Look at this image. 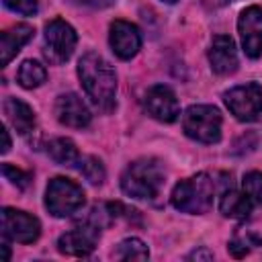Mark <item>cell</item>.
<instances>
[{
	"label": "cell",
	"mask_w": 262,
	"mask_h": 262,
	"mask_svg": "<svg viewBox=\"0 0 262 262\" xmlns=\"http://www.w3.org/2000/svg\"><path fill=\"white\" fill-rule=\"evenodd\" d=\"M55 117L63 127L84 129L90 125V111L76 92H63L55 98Z\"/></svg>",
	"instance_id": "4fadbf2b"
},
{
	"label": "cell",
	"mask_w": 262,
	"mask_h": 262,
	"mask_svg": "<svg viewBox=\"0 0 262 262\" xmlns=\"http://www.w3.org/2000/svg\"><path fill=\"white\" fill-rule=\"evenodd\" d=\"M207 55H209L211 70L217 76H229L239 66L235 41L229 35H215L211 39V45H209V53Z\"/></svg>",
	"instance_id": "5bb4252c"
},
{
	"label": "cell",
	"mask_w": 262,
	"mask_h": 262,
	"mask_svg": "<svg viewBox=\"0 0 262 262\" xmlns=\"http://www.w3.org/2000/svg\"><path fill=\"white\" fill-rule=\"evenodd\" d=\"M223 102L242 123H254L262 119V86L258 82H246L225 90Z\"/></svg>",
	"instance_id": "8992f818"
},
{
	"label": "cell",
	"mask_w": 262,
	"mask_h": 262,
	"mask_svg": "<svg viewBox=\"0 0 262 262\" xmlns=\"http://www.w3.org/2000/svg\"><path fill=\"white\" fill-rule=\"evenodd\" d=\"M252 246H262V242H260L254 233H237V235L229 242L227 250H229V254H231V256L242 258V256H246V254L250 252V248H252Z\"/></svg>",
	"instance_id": "603a6c76"
},
{
	"label": "cell",
	"mask_w": 262,
	"mask_h": 262,
	"mask_svg": "<svg viewBox=\"0 0 262 262\" xmlns=\"http://www.w3.org/2000/svg\"><path fill=\"white\" fill-rule=\"evenodd\" d=\"M4 115H6L8 123L16 129V133H20V135H27L35 129V113L20 98H12V96L6 98L4 100Z\"/></svg>",
	"instance_id": "2e32d148"
},
{
	"label": "cell",
	"mask_w": 262,
	"mask_h": 262,
	"mask_svg": "<svg viewBox=\"0 0 262 262\" xmlns=\"http://www.w3.org/2000/svg\"><path fill=\"white\" fill-rule=\"evenodd\" d=\"M237 33L242 49L250 59L262 55V6H246L237 16Z\"/></svg>",
	"instance_id": "30bf717a"
},
{
	"label": "cell",
	"mask_w": 262,
	"mask_h": 262,
	"mask_svg": "<svg viewBox=\"0 0 262 262\" xmlns=\"http://www.w3.org/2000/svg\"><path fill=\"white\" fill-rule=\"evenodd\" d=\"M2 4L8 10H12L16 14H23V16H33L39 10L37 0H2Z\"/></svg>",
	"instance_id": "d4e9b609"
},
{
	"label": "cell",
	"mask_w": 262,
	"mask_h": 262,
	"mask_svg": "<svg viewBox=\"0 0 262 262\" xmlns=\"http://www.w3.org/2000/svg\"><path fill=\"white\" fill-rule=\"evenodd\" d=\"M47 156L59 166H76L80 162V151L76 143L68 137H57L47 143Z\"/></svg>",
	"instance_id": "ac0fdd59"
},
{
	"label": "cell",
	"mask_w": 262,
	"mask_h": 262,
	"mask_svg": "<svg viewBox=\"0 0 262 262\" xmlns=\"http://www.w3.org/2000/svg\"><path fill=\"white\" fill-rule=\"evenodd\" d=\"M78 170L80 174L90 182V184H102L106 178V170L102 166V162L96 156H84L78 162Z\"/></svg>",
	"instance_id": "44dd1931"
},
{
	"label": "cell",
	"mask_w": 262,
	"mask_h": 262,
	"mask_svg": "<svg viewBox=\"0 0 262 262\" xmlns=\"http://www.w3.org/2000/svg\"><path fill=\"white\" fill-rule=\"evenodd\" d=\"M242 188L254 205H262V172H248L242 180Z\"/></svg>",
	"instance_id": "7402d4cb"
},
{
	"label": "cell",
	"mask_w": 262,
	"mask_h": 262,
	"mask_svg": "<svg viewBox=\"0 0 262 262\" xmlns=\"http://www.w3.org/2000/svg\"><path fill=\"white\" fill-rule=\"evenodd\" d=\"M209 6H223V4H227V2H233V0H205Z\"/></svg>",
	"instance_id": "83f0119b"
},
{
	"label": "cell",
	"mask_w": 262,
	"mask_h": 262,
	"mask_svg": "<svg viewBox=\"0 0 262 262\" xmlns=\"http://www.w3.org/2000/svg\"><path fill=\"white\" fill-rule=\"evenodd\" d=\"M143 106L149 117H154L160 123H174L180 115V104L174 94V90L166 84L151 86L143 96Z\"/></svg>",
	"instance_id": "8fae6325"
},
{
	"label": "cell",
	"mask_w": 262,
	"mask_h": 262,
	"mask_svg": "<svg viewBox=\"0 0 262 262\" xmlns=\"http://www.w3.org/2000/svg\"><path fill=\"white\" fill-rule=\"evenodd\" d=\"M162 2H166V4H174L176 0H162Z\"/></svg>",
	"instance_id": "f1b7e54d"
},
{
	"label": "cell",
	"mask_w": 262,
	"mask_h": 262,
	"mask_svg": "<svg viewBox=\"0 0 262 262\" xmlns=\"http://www.w3.org/2000/svg\"><path fill=\"white\" fill-rule=\"evenodd\" d=\"M35 29L31 25H14L10 29H4L0 33V63L8 66L12 57L33 39Z\"/></svg>",
	"instance_id": "9a60e30c"
},
{
	"label": "cell",
	"mask_w": 262,
	"mask_h": 262,
	"mask_svg": "<svg viewBox=\"0 0 262 262\" xmlns=\"http://www.w3.org/2000/svg\"><path fill=\"white\" fill-rule=\"evenodd\" d=\"M186 258H188V260H211V258H213V254H211L209 250L201 248V250H194V252H190Z\"/></svg>",
	"instance_id": "484cf974"
},
{
	"label": "cell",
	"mask_w": 262,
	"mask_h": 262,
	"mask_svg": "<svg viewBox=\"0 0 262 262\" xmlns=\"http://www.w3.org/2000/svg\"><path fill=\"white\" fill-rule=\"evenodd\" d=\"M221 113L213 104H190L182 113L184 133L199 143H217L221 139Z\"/></svg>",
	"instance_id": "277c9868"
},
{
	"label": "cell",
	"mask_w": 262,
	"mask_h": 262,
	"mask_svg": "<svg viewBox=\"0 0 262 262\" xmlns=\"http://www.w3.org/2000/svg\"><path fill=\"white\" fill-rule=\"evenodd\" d=\"M86 194L82 186L70 178L55 176L45 188V207L53 217H70L84 207Z\"/></svg>",
	"instance_id": "5b68a950"
},
{
	"label": "cell",
	"mask_w": 262,
	"mask_h": 262,
	"mask_svg": "<svg viewBox=\"0 0 262 262\" xmlns=\"http://www.w3.org/2000/svg\"><path fill=\"white\" fill-rule=\"evenodd\" d=\"M16 80L23 88L27 90H33V88H39L45 80H47V70L41 61L37 59H25L16 72Z\"/></svg>",
	"instance_id": "d6986e66"
},
{
	"label": "cell",
	"mask_w": 262,
	"mask_h": 262,
	"mask_svg": "<svg viewBox=\"0 0 262 262\" xmlns=\"http://www.w3.org/2000/svg\"><path fill=\"white\" fill-rule=\"evenodd\" d=\"M0 135H2V149H0V151L6 154V151L10 149V135H8V129L2 127V129H0Z\"/></svg>",
	"instance_id": "4316f807"
},
{
	"label": "cell",
	"mask_w": 262,
	"mask_h": 262,
	"mask_svg": "<svg viewBox=\"0 0 262 262\" xmlns=\"http://www.w3.org/2000/svg\"><path fill=\"white\" fill-rule=\"evenodd\" d=\"M164 186V168L154 158H139L131 162L121 174V190L139 201H151Z\"/></svg>",
	"instance_id": "7a4b0ae2"
},
{
	"label": "cell",
	"mask_w": 262,
	"mask_h": 262,
	"mask_svg": "<svg viewBox=\"0 0 262 262\" xmlns=\"http://www.w3.org/2000/svg\"><path fill=\"white\" fill-rule=\"evenodd\" d=\"M98 237H100V227H96L88 221H80L74 229L59 235L57 250H59V254H66V256L86 258L94 252Z\"/></svg>",
	"instance_id": "9c48e42d"
},
{
	"label": "cell",
	"mask_w": 262,
	"mask_h": 262,
	"mask_svg": "<svg viewBox=\"0 0 262 262\" xmlns=\"http://www.w3.org/2000/svg\"><path fill=\"white\" fill-rule=\"evenodd\" d=\"M113 256L117 260H147L149 258V250L139 237H127L117 246Z\"/></svg>",
	"instance_id": "ffe728a7"
},
{
	"label": "cell",
	"mask_w": 262,
	"mask_h": 262,
	"mask_svg": "<svg viewBox=\"0 0 262 262\" xmlns=\"http://www.w3.org/2000/svg\"><path fill=\"white\" fill-rule=\"evenodd\" d=\"M108 43H111L113 53L119 59H131L141 49V33L129 20H113L111 33H108Z\"/></svg>",
	"instance_id": "7c38bea8"
},
{
	"label": "cell",
	"mask_w": 262,
	"mask_h": 262,
	"mask_svg": "<svg viewBox=\"0 0 262 262\" xmlns=\"http://www.w3.org/2000/svg\"><path fill=\"white\" fill-rule=\"evenodd\" d=\"M2 174L10 184H14L20 190H25L31 184V174L20 170V168H16V166H12V164H2Z\"/></svg>",
	"instance_id": "cb8c5ba5"
},
{
	"label": "cell",
	"mask_w": 262,
	"mask_h": 262,
	"mask_svg": "<svg viewBox=\"0 0 262 262\" xmlns=\"http://www.w3.org/2000/svg\"><path fill=\"white\" fill-rule=\"evenodd\" d=\"M78 78L86 96L98 111L108 113L115 108L117 74L102 55L94 51L84 53L78 61Z\"/></svg>",
	"instance_id": "6da1fadb"
},
{
	"label": "cell",
	"mask_w": 262,
	"mask_h": 262,
	"mask_svg": "<svg viewBox=\"0 0 262 262\" xmlns=\"http://www.w3.org/2000/svg\"><path fill=\"white\" fill-rule=\"evenodd\" d=\"M78 43V35L74 31V27L70 23H66L63 18H53L45 25V33H43V55L49 63L59 66L66 63Z\"/></svg>",
	"instance_id": "52a82bcc"
},
{
	"label": "cell",
	"mask_w": 262,
	"mask_h": 262,
	"mask_svg": "<svg viewBox=\"0 0 262 262\" xmlns=\"http://www.w3.org/2000/svg\"><path fill=\"white\" fill-rule=\"evenodd\" d=\"M254 203L248 199V194L235 188H225L219 196V211L229 219H248L252 213Z\"/></svg>",
	"instance_id": "e0dca14e"
},
{
	"label": "cell",
	"mask_w": 262,
	"mask_h": 262,
	"mask_svg": "<svg viewBox=\"0 0 262 262\" xmlns=\"http://www.w3.org/2000/svg\"><path fill=\"white\" fill-rule=\"evenodd\" d=\"M2 235L16 244H33L41 235V223L35 215L4 207L2 209Z\"/></svg>",
	"instance_id": "ba28073f"
},
{
	"label": "cell",
	"mask_w": 262,
	"mask_h": 262,
	"mask_svg": "<svg viewBox=\"0 0 262 262\" xmlns=\"http://www.w3.org/2000/svg\"><path fill=\"white\" fill-rule=\"evenodd\" d=\"M213 199H215V182L205 172L180 180L170 194L172 207L188 215L207 213L213 207Z\"/></svg>",
	"instance_id": "3957f363"
}]
</instances>
